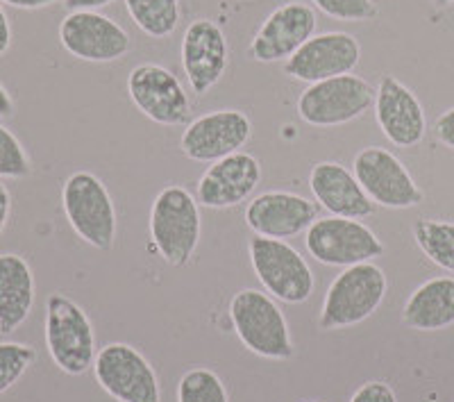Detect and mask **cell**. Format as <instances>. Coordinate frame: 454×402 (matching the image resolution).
<instances>
[{
  "label": "cell",
  "mask_w": 454,
  "mask_h": 402,
  "mask_svg": "<svg viewBox=\"0 0 454 402\" xmlns=\"http://www.w3.org/2000/svg\"><path fill=\"white\" fill-rule=\"evenodd\" d=\"M148 230L150 246L161 262L173 268L186 266L200 246V202L184 186H164L150 209Z\"/></svg>",
  "instance_id": "obj_1"
},
{
  "label": "cell",
  "mask_w": 454,
  "mask_h": 402,
  "mask_svg": "<svg viewBox=\"0 0 454 402\" xmlns=\"http://www.w3.org/2000/svg\"><path fill=\"white\" fill-rule=\"evenodd\" d=\"M387 291V273L375 262L343 268L327 287L318 320H316L318 330L332 332L362 325L382 307Z\"/></svg>",
  "instance_id": "obj_2"
},
{
  "label": "cell",
  "mask_w": 454,
  "mask_h": 402,
  "mask_svg": "<svg viewBox=\"0 0 454 402\" xmlns=\"http://www.w3.org/2000/svg\"><path fill=\"white\" fill-rule=\"evenodd\" d=\"M230 319L234 335L253 355L273 361H289L295 357L289 320L266 291H237L230 300Z\"/></svg>",
  "instance_id": "obj_3"
},
{
  "label": "cell",
  "mask_w": 454,
  "mask_h": 402,
  "mask_svg": "<svg viewBox=\"0 0 454 402\" xmlns=\"http://www.w3.org/2000/svg\"><path fill=\"white\" fill-rule=\"evenodd\" d=\"M46 348L55 367L67 375H84L96 361V330L87 311L64 294L46 300Z\"/></svg>",
  "instance_id": "obj_4"
},
{
  "label": "cell",
  "mask_w": 454,
  "mask_h": 402,
  "mask_svg": "<svg viewBox=\"0 0 454 402\" xmlns=\"http://www.w3.org/2000/svg\"><path fill=\"white\" fill-rule=\"evenodd\" d=\"M62 207L71 230L87 246L109 250L116 241V207L105 182L91 170H75L62 186Z\"/></svg>",
  "instance_id": "obj_5"
},
{
  "label": "cell",
  "mask_w": 454,
  "mask_h": 402,
  "mask_svg": "<svg viewBox=\"0 0 454 402\" xmlns=\"http://www.w3.org/2000/svg\"><path fill=\"white\" fill-rule=\"evenodd\" d=\"M248 257L259 284L269 296L286 304H302L316 289L314 271L307 259L284 239L254 234L248 241Z\"/></svg>",
  "instance_id": "obj_6"
},
{
  "label": "cell",
  "mask_w": 454,
  "mask_h": 402,
  "mask_svg": "<svg viewBox=\"0 0 454 402\" xmlns=\"http://www.w3.org/2000/svg\"><path fill=\"white\" fill-rule=\"evenodd\" d=\"M375 105V87L362 75L348 73L314 83L300 93L298 116L314 128H340L362 119Z\"/></svg>",
  "instance_id": "obj_7"
},
{
  "label": "cell",
  "mask_w": 454,
  "mask_h": 402,
  "mask_svg": "<svg viewBox=\"0 0 454 402\" xmlns=\"http://www.w3.org/2000/svg\"><path fill=\"white\" fill-rule=\"evenodd\" d=\"M305 246L316 262L336 268L375 262L387 253L382 239L366 223L343 217L316 218L305 233Z\"/></svg>",
  "instance_id": "obj_8"
},
{
  "label": "cell",
  "mask_w": 454,
  "mask_h": 402,
  "mask_svg": "<svg viewBox=\"0 0 454 402\" xmlns=\"http://www.w3.org/2000/svg\"><path fill=\"white\" fill-rule=\"evenodd\" d=\"M93 377L116 402H161L160 377L144 352L129 343H107L93 361Z\"/></svg>",
  "instance_id": "obj_9"
},
{
  "label": "cell",
  "mask_w": 454,
  "mask_h": 402,
  "mask_svg": "<svg viewBox=\"0 0 454 402\" xmlns=\"http://www.w3.org/2000/svg\"><path fill=\"white\" fill-rule=\"evenodd\" d=\"M128 96L153 123L180 128L192 123V100L176 73L161 64L144 62L128 75Z\"/></svg>",
  "instance_id": "obj_10"
},
{
  "label": "cell",
  "mask_w": 454,
  "mask_h": 402,
  "mask_svg": "<svg viewBox=\"0 0 454 402\" xmlns=\"http://www.w3.org/2000/svg\"><path fill=\"white\" fill-rule=\"evenodd\" d=\"M352 173L377 207L411 209L425 201V193L407 166L382 146H368L355 155Z\"/></svg>",
  "instance_id": "obj_11"
},
{
  "label": "cell",
  "mask_w": 454,
  "mask_h": 402,
  "mask_svg": "<svg viewBox=\"0 0 454 402\" xmlns=\"http://www.w3.org/2000/svg\"><path fill=\"white\" fill-rule=\"evenodd\" d=\"M59 43L75 59L119 62L132 48L128 30L100 12H68L59 23Z\"/></svg>",
  "instance_id": "obj_12"
},
{
  "label": "cell",
  "mask_w": 454,
  "mask_h": 402,
  "mask_svg": "<svg viewBox=\"0 0 454 402\" xmlns=\"http://www.w3.org/2000/svg\"><path fill=\"white\" fill-rule=\"evenodd\" d=\"M253 123L241 109H214L207 112L182 132V155L200 164H214L223 157L239 153L250 141Z\"/></svg>",
  "instance_id": "obj_13"
},
{
  "label": "cell",
  "mask_w": 454,
  "mask_h": 402,
  "mask_svg": "<svg viewBox=\"0 0 454 402\" xmlns=\"http://www.w3.org/2000/svg\"><path fill=\"white\" fill-rule=\"evenodd\" d=\"M316 26L318 19L314 7L302 0L284 3L270 12L254 32L248 46L250 59L259 64L289 62L295 51L316 35Z\"/></svg>",
  "instance_id": "obj_14"
},
{
  "label": "cell",
  "mask_w": 454,
  "mask_h": 402,
  "mask_svg": "<svg viewBox=\"0 0 454 402\" xmlns=\"http://www.w3.org/2000/svg\"><path fill=\"white\" fill-rule=\"evenodd\" d=\"M362 59V46L350 32H320L295 51L282 71L286 78L314 84L323 80L348 75Z\"/></svg>",
  "instance_id": "obj_15"
},
{
  "label": "cell",
  "mask_w": 454,
  "mask_h": 402,
  "mask_svg": "<svg viewBox=\"0 0 454 402\" xmlns=\"http://www.w3.org/2000/svg\"><path fill=\"white\" fill-rule=\"evenodd\" d=\"M182 68L196 96H205L223 80L230 64V46L223 28L212 19H193L182 36Z\"/></svg>",
  "instance_id": "obj_16"
},
{
  "label": "cell",
  "mask_w": 454,
  "mask_h": 402,
  "mask_svg": "<svg viewBox=\"0 0 454 402\" xmlns=\"http://www.w3.org/2000/svg\"><path fill=\"white\" fill-rule=\"evenodd\" d=\"M375 121L397 148H413L427 134V116L419 96L395 75L387 73L375 89Z\"/></svg>",
  "instance_id": "obj_17"
},
{
  "label": "cell",
  "mask_w": 454,
  "mask_h": 402,
  "mask_svg": "<svg viewBox=\"0 0 454 402\" xmlns=\"http://www.w3.org/2000/svg\"><path fill=\"white\" fill-rule=\"evenodd\" d=\"M243 218L257 237L291 239L314 225L318 205L291 191H263L248 202Z\"/></svg>",
  "instance_id": "obj_18"
},
{
  "label": "cell",
  "mask_w": 454,
  "mask_h": 402,
  "mask_svg": "<svg viewBox=\"0 0 454 402\" xmlns=\"http://www.w3.org/2000/svg\"><path fill=\"white\" fill-rule=\"evenodd\" d=\"M262 182V164L254 155L239 150L214 162L198 180V202L209 209H227L248 201Z\"/></svg>",
  "instance_id": "obj_19"
},
{
  "label": "cell",
  "mask_w": 454,
  "mask_h": 402,
  "mask_svg": "<svg viewBox=\"0 0 454 402\" xmlns=\"http://www.w3.org/2000/svg\"><path fill=\"white\" fill-rule=\"evenodd\" d=\"M309 189L316 202L330 217L343 218H368L375 214L377 205L368 198L364 186L352 170L339 162H318L309 173Z\"/></svg>",
  "instance_id": "obj_20"
},
{
  "label": "cell",
  "mask_w": 454,
  "mask_h": 402,
  "mask_svg": "<svg viewBox=\"0 0 454 402\" xmlns=\"http://www.w3.org/2000/svg\"><path fill=\"white\" fill-rule=\"evenodd\" d=\"M35 294V273L27 259L16 253L0 255V335H12L26 323Z\"/></svg>",
  "instance_id": "obj_21"
},
{
  "label": "cell",
  "mask_w": 454,
  "mask_h": 402,
  "mask_svg": "<svg viewBox=\"0 0 454 402\" xmlns=\"http://www.w3.org/2000/svg\"><path fill=\"white\" fill-rule=\"evenodd\" d=\"M403 323L419 332H441L454 325V278L441 275L411 291L403 307Z\"/></svg>",
  "instance_id": "obj_22"
},
{
  "label": "cell",
  "mask_w": 454,
  "mask_h": 402,
  "mask_svg": "<svg viewBox=\"0 0 454 402\" xmlns=\"http://www.w3.org/2000/svg\"><path fill=\"white\" fill-rule=\"evenodd\" d=\"M125 10L150 39H166L182 21L180 0H125Z\"/></svg>",
  "instance_id": "obj_23"
},
{
  "label": "cell",
  "mask_w": 454,
  "mask_h": 402,
  "mask_svg": "<svg viewBox=\"0 0 454 402\" xmlns=\"http://www.w3.org/2000/svg\"><path fill=\"white\" fill-rule=\"evenodd\" d=\"M413 241L425 257L443 271L454 273V223L439 218H419L411 227Z\"/></svg>",
  "instance_id": "obj_24"
},
{
  "label": "cell",
  "mask_w": 454,
  "mask_h": 402,
  "mask_svg": "<svg viewBox=\"0 0 454 402\" xmlns=\"http://www.w3.org/2000/svg\"><path fill=\"white\" fill-rule=\"evenodd\" d=\"M177 402H230L227 387L216 371L196 367L177 382Z\"/></svg>",
  "instance_id": "obj_25"
},
{
  "label": "cell",
  "mask_w": 454,
  "mask_h": 402,
  "mask_svg": "<svg viewBox=\"0 0 454 402\" xmlns=\"http://www.w3.org/2000/svg\"><path fill=\"white\" fill-rule=\"evenodd\" d=\"M36 351L27 343L0 341V396L10 391L16 382L35 364Z\"/></svg>",
  "instance_id": "obj_26"
},
{
  "label": "cell",
  "mask_w": 454,
  "mask_h": 402,
  "mask_svg": "<svg viewBox=\"0 0 454 402\" xmlns=\"http://www.w3.org/2000/svg\"><path fill=\"white\" fill-rule=\"evenodd\" d=\"M32 173L27 150L10 128L0 123V180H21Z\"/></svg>",
  "instance_id": "obj_27"
},
{
  "label": "cell",
  "mask_w": 454,
  "mask_h": 402,
  "mask_svg": "<svg viewBox=\"0 0 454 402\" xmlns=\"http://www.w3.org/2000/svg\"><path fill=\"white\" fill-rule=\"evenodd\" d=\"M323 14L332 16L336 21L364 23L372 21L380 12L372 0H311Z\"/></svg>",
  "instance_id": "obj_28"
},
{
  "label": "cell",
  "mask_w": 454,
  "mask_h": 402,
  "mask_svg": "<svg viewBox=\"0 0 454 402\" xmlns=\"http://www.w3.org/2000/svg\"><path fill=\"white\" fill-rule=\"evenodd\" d=\"M350 402H397V396L388 382L368 380L352 393Z\"/></svg>",
  "instance_id": "obj_29"
},
{
  "label": "cell",
  "mask_w": 454,
  "mask_h": 402,
  "mask_svg": "<svg viewBox=\"0 0 454 402\" xmlns=\"http://www.w3.org/2000/svg\"><path fill=\"white\" fill-rule=\"evenodd\" d=\"M434 134H436V139H439L441 144L454 150V107L445 109L439 119H436V123H434Z\"/></svg>",
  "instance_id": "obj_30"
},
{
  "label": "cell",
  "mask_w": 454,
  "mask_h": 402,
  "mask_svg": "<svg viewBox=\"0 0 454 402\" xmlns=\"http://www.w3.org/2000/svg\"><path fill=\"white\" fill-rule=\"evenodd\" d=\"M12 217V193L3 182H0V237L5 233L7 223Z\"/></svg>",
  "instance_id": "obj_31"
},
{
  "label": "cell",
  "mask_w": 454,
  "mask_h": 402,
  "mask_svg": "<svg viewBox=\"0 0 454 402\" xmlns=\"http://www.w3.org/2000/svg\"><path fill=\"white\" fill-rule=\"evenodd\" d=\"M114 0H64L62 5L67 7L68 12H98L100 7H107L112 5Z\"/></svg>",
  "instance_id": "obj_32"
},
{
  "label": "cell",
  "mask_w": 454,
  "mask_h": 402,
  "mask_svg": "<svg viewBox=\"0 0 454 402\" xmlns=\"http://www.w3.org/2000/svg\"><path fill=\"white\" fill-rule=\"evenodd\" d=\"M0 3H3V5L16 7V10L32 12V10H43V7H51V5H55V3H64V0H0Z\"/></svg>",
  "instance_id": "obj_33"
},
{
  "label": "cell",
  "mask_w": 454,
  "mask_h": 402,
  "mask_svg": "<svg viewBox=\"0 0 454 402\" xmlns=\"http://www.w3.org/2000/svg\"><path fill=\"white\" fill-rule=\"evenodd\" d=\"M12 46V26H10V19H7V12L0 3V57L5 55Z\"/></svg>",
  "instance_id": "obj_34"
},
{
  "label": "cell",
  "mask_w": 454,
  "mask_h": 402,
  "mask_svg": "<svg viewBox=\"0 0 454 402\" xmlns=\"http://www.w3.org/2000/svg\"><path fill=\"white\" fill-rule=\"evenodd\" d=\"M14 99H12V93L7 91V87L0 83V119H10L14 116Z\"/></svg>",
  "instance_id": "obj_35"
},
{
  "label": "cell",
  "mask_w": 454,
  "mask_h": 402,
  "mask_svg": "<svg viewBox=\"0 0 454 402\" xmlns=\"http://www.w3.org/2000/svg\"><path fill=\"white\" fill-rule=\"evenodd\" d=\"M432 3H434V5H436V7H448V5H452L454 0H432Z\"/></svg>",
  "instance_id": "obj_36"
},
{
  "label": "cell",
  "mask_w": 454,
  "mask_h": 402,
  "mask_svg": "<svg viewBox=\"0 0 454 402\" xmlns=\"http://www.w3.org/2000/svg\"><path fill=\"white\" fill-rule=\"evenodd\" d=\"M305 402H318V400H305Z\"/></svg>",
  "instance_id": "obj_37"
}]
</instances>
